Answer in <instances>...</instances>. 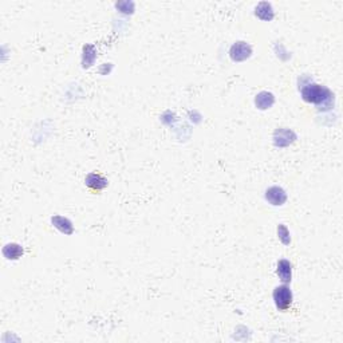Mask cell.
Listing matches in <instances>:
<instances>
[{
  "mask_svg": "<svg viewBox=\"0 0 343 343\" xmlns=\"http://www.w3.org/2000/svg\"><path fill=\"white\" fill-rule=\"evenodd\" d=\"M302 98L308 103L325 106L323 109H330L334 103V96L331 94L329 89L316 85V83H310L302 87Z\"/></svg>",
  "mask_w": 343,
  "mask_h": 343,
  "instance_id": "1",
  "label": "cell"
},
{
  "mask_svg": "<svg viewBox=\"0 0 343 343\" xmlns=\"http://www.w3.org/2000/svg\"><path fill=\"white\" fill-rule=\"evenodd\" d=\"M274 300L280 311L289 310L291 303H293V293H291L290 287H287L286 284L276 287L274 291Z\"/></svg>",
  "mask_w": 343,
  "mask_h": 343,
  "instance_id": "2",
  "label": "cell"
},
{
  "mask_svg": "<svg viewBox=\"0 0 343 343\" xmlns=\"http://www.w3.org/2000/svg\"><path fill=\"white\" fill-rule=\"evenodd\" d=\"M85 184L93 193H99L102 189L107 187L109 183H107V179H105L101 173L93 172V173L87 174L86 179H85Z\"/></svg>",
  "mask_w": 343,
  "mask_h": 343,
  "instance_id": "3",
  "label": "cell"
},
{
  "mask_svg": "<svg viewBox=\"0 0 343 343\" xmlns=\"http://www.w3.org/2000/svg\"><path fill=\"white\" fill-rule=\"evenodd\" d=\"M251 52H252L251 46L247 45V43H244V42H238V43H235L234 46L231 47V51H229L231 58H232L234 60H236V62L247 59L248 56L251 55Z\"/></svg>",
  "mask_w": 343,
  "mask_h": 343,
  "instance_id": "4",
  "label": "cell"
},
{
  "mask_svg": "<svg viewBox=\"0 0 343 343\" xmlns=\"http://www.w3.org/2000/svg\"><path fill=\"white\" fill-rule=\"evenodd\" d=\"M265 198L272 205H283L286 200H287V195H286V192H284L282 188L271 187L265 192Z\"/></svg>",
  "mask_w": 343,
  "mask_h": 343,
  "instance_id": "5",
  "label": "cell"
},
{
  "mask_svg": "<svg viewBox=\"0 0 343 343\" xmlns=\"http://www.w3.org/2000/svg\"><path fill=\"white\" fill-rule=\"evenodd\" d=\"M274 138L276 147H287V145L294 142L295 134L291 130H287V129H279V130L275 132Z\"/></svg>",
  "mask_w": 343,
  "mask_h": 343,
  "instance_id": "6",
  "label": "cell"
},
{
  "mask_svg": "<svg viewBox=\"0 0 343 343\" xmlns=\"http://www.w3.org/2000/svg\"><path fill=\"white\" fill-rule=\"evenodd\" d=\"M274 102H275L274 96L268 92H261L260 94L256 97V99H255L256 106L261 110H265V109H268V107H271V106L274 105Z\"/></svg>",
  "mask_w": 343,
  "mask_h": 343,
  "instance_id": "7",
  "label": "cell"
},
{
  "mask_svg": "<svg viewBox=\"0 0 343 343\" xmlns=\"http://www.w3.org/2000/svg\"><path fill=\"white\" fill-rule=\"evenodd\" d=\"M278 275L284 283L291 282V263L289 260H280L278 263Z\"/></svg>",
  "mask_w": 343,
  "mask_h": 343,
  "instance_id": "8",
  "label": "cell"
},
{
  "mask_svg": "<svg viewBox=\"0 0 343 343\" xmlns=\"http://www.w3.org/2000/svg\"><path fill=\"white\" fill-rule=\"evenodd\" d=\"M3 253L7 259H18L23 253V249L18 244H7L3 249Z\"/></svg>",
  "mask_w": 343,
  "mask_h": 343,
  "instance_id": "9",
  "label": "cell"
},
{
  "mask_svg": "<svg viewBox=\"0 0 343 343\" xmlns=\"http://www.w3.org/2000/svg\"><path fill=\"white\" fill-rule=\"evenodd\" d=\"M267 11L268 12H271L272 11V8H271V5L268 4V3H260V4L256 7V15L259 16V18L264 19V20H270V16L267 15Z\"/></svg>",
  "mask_w": 343,
  "mask_h": 343,
  "instance_id": "10",
  "label": "cell"
}]
</instances>
